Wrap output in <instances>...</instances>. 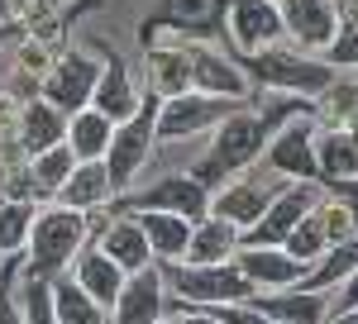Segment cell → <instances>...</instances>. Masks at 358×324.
Masks as SVG:
<instances>
[{
    "label": "cell",
    "instance_id": "277c9868",
    "mask_svg": "<svg viewBox=\"0 0 358 324\" xmlns=\"http://www.w3.org/2000/svg\"><path fill=\"white\" fill-rule=\"evenodd\" d=\"M163 281L177 291V300L187 310H224V305H248L253 300V286L244 281V272L234 263H220V267H187V263H177L172 272H163Z\"/></svg>",
    "mask_w": 358,
    "mask_h": 324
},
{
    "label": "cell",
    "instance_id": "e0dca14e",
    "mask_svg": "<svg viewBox=\"0 0 358 324\" xmlns=\"http://www.w3.org/2000/svg\"><path fill=\"white\" fill-rule=\"evenodd\" d=\"M253 310L268 315L273 324H330V300L320 291H301V286L263 291V296H253Z\"/></svg>",
    "mask_w": 358,
    "mask_h": 324
},
{
    "label": "cell",
    "instance_id": "4fadbf2b",
    "mask_svg": "<svg viewBox=\"0 0 358 324\" xmlns=\"http://www.w3.org/2000/svg\"><path fill=\"white\" fill-rule=\"evenodd\" d=\"M229 38L248 53H263V48H273L277 38L287 34L282 29V10H277V0H229Z\"/></svg>",
    "mask_w": 358,
    "mask_h": 324
},
{
    "label": "cell",
    "instance_id": "2e32d148",
    "mask_svg": "<svg viewBox=\"0 0 358 324\" xmlns=\"http://www.w3.org/2000/svg\"><path fill=\"white\" fill-rule=\"evenodd\" d=\"M96 81H101V67L91 62L86 53H72L62 67L53 72V81H48V105L62 115H82L86 101H91V91H96Z\"/></svg>",
    "mask_w": 358,
    "mask_h": 324
},
{
    "label": "cell",
    "instance_id": "30bf717a",
    "mask_svg": "<svg viewBox=\"0 0 358 324\" xmlns=\"http://www.w3.org/2000/svg\"><path fill=\"white\" fill-rule=\"evenodd\" d=\"M224 0H158V10L148 15V24L138 29V38L143 43H153V34H192V38H210V34H220L224 20H220Z\"/></svg>",
    "mask_w": 358,
    "mask_h": 324
},
{
    "label": "cell",
    "instance_id": "836d02e7",
    "mask_svg": "<svg viewBox=\"0 0 358 324\" xmlns=\"http://www.w3.org/2000/svg\"><path fill=\"white\" fill-rule=\"evenodd\" d=\"M325 62H330L334 72H339V67H358V29L339 24V34H334V43L325 48Z\"/></svg>",
    "mask_w": 358,
    "mask_h": 324
},
{
    "label": "cell",
    "instance_id": "f1b7e54d",
    "mask_svg": "<svg viewBox=\"0 0 358 324\" xmlns=\"http://www.w3.org/2000/svg\"><path fill=\"white\" fill-rule=\"evenodd\" d=\"M57 143H67V124H62V115L53 105H29L24 110V148L38 158V153H48Z\"/></svg>",
    "mask_w": 358,
    "mask_h": 324
},
{
    "label": "cell",
    "instance_id": "603a6c76",
    "mask_svg": "<svg viewBox=\"0 0 358 324\" xmlns=\"http://www.w3.org/2000/svg\"><path fill=\"white\" fill-rule=\"evenodd\" d=\"M239 253V229L229 219H201L192 229V248H187V267H220V263H234Z\"/></svg>",
    "mask_w": 358,
    "mask_h": 324
},
{
    "label": "cell",
    "instance_id": "4dcf8cb0",
    "mask_svg": "<svg viewBox=\"0 0 358 324\" xmlns=\"http://www.w3.org/2000/svg\"><path fill=\"white\" fill-rule=\"evenodd\" d=\"M15 305H20L24 324H57V310H53V281H43V277H29V272H24Z\"/></svg>",
    "mask_w": 358,
    "mask_h": 324
},
{
    "label": "cell",
    "instance_id": "ac0fdd59",
    "mask_svg": "<svg viewBox=\"0 0 358 324\" xmlns=\"http://www.w3.org/2000/svg\"><path fill=\"white\" fill-rule=\"evenodd\" d=\"M163 272L148 267L138 272V277H129L124 281V291H120V300H115V320L110 324H158L163 320Z\"/></svg>",
    "mask_w": 358,
    "mask_h": 324
},
{
    "label": "cell",
    "instance_id": "9a60e30c",
    "mask_svg": "<svg viewBox=\"0 0 358 324\" xmlns=\"http://www.w3.org/2000/svg\"><path fill=\"white\" fill-rule=\"evenodd\" d=\"M192 91L215 96V101H248V96H253V81L244 77L239 62L210 53V48H196V57H192Z\"/></svg>",
    "mask_w": 358,
    "mask_h": 324
},
{
    "label": "cell",
    "instance_id": "d6986e66",
    "mask_svg": "<svg viewBox=\"0 0 358 324\" xmlns=\"http://www.w3.org/2000/svg\"><path fill=\"white\" fill-rule=\"evenodd\" d=\"M96 248H101V253H106V258H110V263L124 272V277H138V272L153 267L148 239H143V229H138V219H134V215H120L115 224H106Z\"/></svg>",
    "mask_w": 358,
    "mask_h": 324
},
{
    "label": "cell",
    "instance_id": "4316f807",
    "mask_svg": "<svg viewBox=\"0 0 358 324\" xmlns=\"http://www.w3.org/2000/svg\"><path fill=\"white\" fill-rule=\"evenodd\" d=\"M192 57L196 53H182V48H153L148 53V77H153V91L163 101L192 91Z\"/></svg>",
    "mask_w": 358,
    "mask_h": 324
},
{
    "label": "cell",
    "instance_id": "f35d334b",
    "mask_svg": "<svg viewBox=\"0 0 358 324\" xmlns=\"http://www.w3.org/2000/svg\"><path fill=\"white\" fill-rule=\"evenodd\" d=\"M330 324H358V310H344V315H330Z\"/></svg>",
    "mask_w": 358,
    "mask_h": 324
},
{
    "label": "cell",
    "instance_id": "ab89813d",
    "mask_svg": "<svg viewBox=\"0 0 358 324\" xmlns=\"http://www.w3.org/2000/svg\"><path fill=\"white\" fill-rule=\"evenodd\" d=\"M158 324H167V320H158Z\"/></svg>",
    "mask_w": 358,
    "mask_h": 324
},
{
    "label": "cell",
    "instance_id": "6da1fadb",
    "mask_svg": "<svg viewBox=\"0 0 358 324\" xmlns=\"http://www.w3.org/2000/svg\"><path fill=\"white\" fill-rule=\"evenodd\" d=\"M296 110H301V105H277V110H268V115H248V110H244V115H229L220 129H215L210 153L192 167V182H196V186H206L210 196L224 191V186H229V177H239L248 162L268 148V134H277V124L296 119Z\"/></svg>",
    "mask_w": 358,
    "mask_h": 324
},
{
    "label": "cell",
    "instance_id": "cb8c5ba5",
    "mask_svg": "<svg viewBox=\"0 0 358 324\" xmlns=\"http://www.w3.org/2000/svg\"><path fill=\"white\" fill-rule=\"evenodd\" d=\"M354 272H358V234L344 239V243H330V248L320 253V263L306 267L301 291H320V296H325V291H339Z\"/></svg>",
    "mask_w": 358,
    "mask_h": 324
},
{
    "label": "cell",
    "instance_id": "74e56055",
    "mask_svg": "<svg viewBox=\"0 0 358 324\" xmlns=\"http://www.w3.org/2000/svg\"><path fill=\"white\" fill-rule=\"evenodd\" d=\"M0 324H24V315H20V305L10 296H0Z\"/></svg>",
    "mask_w": 358,
    "mask_h": 324
},
{
    "label": "cell",
    "instance_id": "7a4b0ae2",
    "mask_svg": "<svg viewBox=\"0 0 358 324\" xmlns=\"http://www.w3.org/2000/svg\"><path fill=\"white\" fill-rule=\"evenodd\" d=\"M24 248H29V277H43V281L67 277V263H77L86 248V215H77V210L34 215Z\"/></svg>",
    "mask_w": 358,
    "mask_h": 324
},
{
    "label": "cell",
    "instance_id": "ba28073f",
    "mask_svg": "<svg viewBox=\"0 0 358 324\" xmlns=\"http://www.w3.org/2000/svg\"><path fill=\"white\" fill-rule=\"evenodd\" d=\"M268 172L273 177H292L306 186H320V158H315V124L296 115L287 119L268 143Z\"/></svg>",
    "mask_w": 358,
    "mask_h": 324
},
{
    "label": "cell",
    "instance_id": "5b68a950",
    "mask_svg": "<svg viewBox=\"0 0 358 324\" xmlns=\"http://www.w3.org/2000/svg\"><path fill=\"white\" fill-rule=\"evenodd\" d=\"M158 110H163V96L153 91V96H143V101H138L134 119L115 124L110 153H106V172H110V186L115 191L134 186L138 167L148 162V153H153V143H158Z\"/></svg>",
    "mask_w": 358,
    "mask_h": 324
},
{
    "label": "cell",
    "instance_id": "52a82bcc",
    "mask_svg": "<svg viewBox=\"0 0 358 324\" xmlns=\"http://www.w3.org/2000/svg\"><path fill=\"white\" fill-rule=\"evenodd\" d=\"M325 196H320V186H306V182H292V186L277 196L273 205L263 210V219L253 224V229H244L239 234V248H282L287 243V234L301 224L315 205H320Z\"/></svg>",
    "mask_w": 358,
    "mask_h": 324
},
{
    "label": "cell",
    "instance_id": "d4e9b609",
    "mask_svg": "<svg viewBox=\"0 0 358 324\" xmlns=\"http://www.w3.org/2000/svg\"><path fill=\"white\" fill-rule=\"evenodd\" d=\"M110 172H106V162H77V172L67 177V186L57 191L62 196V210H77V215H86V210H101L106 200H110Z\"/></svg>",
    "mask_w": 358,
    "mask_h": 324
},
{
    "label": "cell",
    "instance_id": "1f68e13d",
    "mask_svg": "<svg viewBox=\"0 0 358 324\" xmlns=\"http://www.w3.org/2000/svg\"><path fill=\"white\" fill-rule=\"evenodd\" d=\"M282 248H287V253H292L296 263H306V267H310V263H320V253L330 248V239H325V224H320V215L310 210V215H306L301 224H296V229L287 234V243H282Z\"/></svg>",
    "mask_w": 358,
    "mask_h": 324
},
{
    "label": "cell",
    "instance_id": "60d3db41",
    "mask_svg": "<svg viewBox=\"0 0 358 324\" xmlns=\"http://www.w3.org/2000/svg\"><path fill=\"white\" fill-rule=\"evenodd\" d=\"M277 5H282V0H277Z\"/></svg>",
    "mask_w": 358,
    "mask_h": 324
},
{
    "label": "cell",
    "instance_id": "83f0119b",
    "mask_svg": "<svg viewBox=\"0 0 358 324\" xmlns=\"http://www.w3.org/2000/svg\"><path fill=\"white\" fill-rule=\"evenodd\" d=\"M53 310H57V324H110L106 310L86 296L72 277H57L53 281Z\"/></svg>",
    "mask_w": 358,
    "mask_h": 324
},
{
    "label": "cell",
    "instance_id": "f546056e",
    "mask_svg": "<svg viewBox=\"0 0 358 324\" xmlns=\"http://www.w3.org/2000/svg\"><path fill=\"white\" fill-rule=\"evenodd\" d=\"M72 172H77V158L67 153V143H57V148L34 158V186H38V196H57Z\"/></svg>",
    "mask_w": 358,
    "mask_h": 324
},
{
    "label": "cell",
    "instance_id": "5bb4252c",
    "mask_svg": "<svg viewBox=\"0 0 358 324\" xmlns=\"http://www.w3.org/2000/svg\"><path fill=\"white\" fill-rule=\"evenodd\" d=\"M282 29L301 43V48H330L339 34V10L330 0H282Z\"/></svg>",
    "mask_w": 358,
    "mask_h": 324
},
{
    "label": "cell",
    "instance_id": "d590c367",
    "mask_svg": "<svg viewBox=\"0 0 358 324\" xmlns=\"http://www.w3.org/2000/svg\"><path fill=\"white\" fill-rule=\"evenodd\" d=\"M344 310H358V272L339 286V300H334V315H344Z\"/></svg>",
    "mask_w": 358,
    "mask_h": 324
},
{
    "label": "cell",
    "instance_id": "7c38bea8",
    "mask_svg": "<svg viewBox=\"0 0 358 324\" xmlns=\"http://www.w3.org/2000/svg\"><path fill=\"white\" fill-rule=\"evenodd\" d=\"M234 267L244 272L253 296H263V291H292V286L306 281V263H296L287 248H239Z\"/></svg>",
    "mask_w": 358,
    "mask_h": 324
},
{
    "label": "cell",
    "instance_id": "e575fe53",
    "mask_svg": "<svg viewBox=\"0 0 358 324\" xmlns=\"http://www.w3.org/2000/svg\"><path fill=\"white\" fill-rule=\"evenodd\" d=\"M215 320L220 324H273L268 315H258L253 305H224V310H215Z\"/></svg>",
    "mask_w": 358,
    "mask_h": 324
},
{
    "label": "cell",
    "instance_id": "44dd1931",
    "mask_svg": "<svg viewBox=\"0 0 358 324\" xmlns=\"http://www.w3.org/2000/svg\"><path fill=\"white\" fill-rule=\"evenodd\" d=\"M138 96L134 86H129V72H124V62L110 57L106 67H101V81H96V91H91V110L96 115H106L110 124H124V119H134L138 110Z\"/></svg>",
    "mask_w": 358,
    "mask_h": 324
},
{
    "label": "cell",
    "instance_id": "9c48e42d",
    "mask_svg": "<svg viewBox=\"0 0 358 324\" xmlns=\"http://www.w3.org/2000/svg\"><path fill=\"white\" fill-rule=\"evenodd\" d=\"M124 210L129 215H138V210H163V215H182V219H192V224H201V219H210V191L196 186L192 172H177V177H163V182H153L148 191H138Z\"/></svg>",
    "mask_w": 358,
    "mask_h": 324
},
{
    "label": "cell",
    "instance_id": "8d00e7d4",
    "mask_svg": "<svg viewBox=\"0 0 358 324\" xmlns=\"http://www.w3.org/2000/svg\"><path fill=\"white\" fill-rule=\"evenodd\" d=\"M167 324H220V320H215V310H187V305H182V315L167 320Z\"/></svg>",
    "mask_w": 358,
    "mask_h": 324
},
{
    "label": "cell",
    "instance_id": "7402d4cb",
    "mask_svg": "<svg viewBox=\"0 0 358 324\" xmlns=\"http://www.w3.org/2000/svg\"><path fill=\"white\" fill-rule=\"evenodd\" d=\"M72 281H77V286H82L86 296L101 305V310H115V300H120V291H124V281H129V277L115 267V263L106 258V253H101V248H82Z\"/></svg>",
    "mask_w": 358,
    "mask_h": 324
},
{
    "label": "cell",
    "instance_id": "8fae6325",
    "mask_svg": "<svg viewBox=\"0 0 358 324\" xmlns=\"http://www.w3.org/2000/svg\"><path fill=\"white\" fill-rule=\"evenodd\" d=\"M277 196H282V191H277L273 177H239V182L229 177V186L210 196V215L229 219V224L244 234V229H253V224L263 219V210L273 205Z\"/></svg>",
    "mask_w": 358,
    "mask_h": 324
},
{
    "label": "cell",
    "instance_id": "8992f818",
    "mask_svg": "<svg viewBox=\"0 0 358 324\" xmlns=\"http://www.w3.org/2000/svg\"><path fill=\"white\" fill-rule=\"evenodd\" d=\"M239 101H215V96H201V91H182L163 101L158 110V138L163 143H177V138H196L206 129H220L229 115H239Z\"/></svg>",
    "mask_w": 358,
    "mask_h": 324
},
{
    "label": "cell",
    "instance_id": "ffe728a7",
    "mask_svg": "<svg viewBox=\"0 0 358 324\" xmlns=\"http://www.w3.org/2000/svg\"><path fill=\"white\" fill-rule=\"evenodd\" d=\"M138 229H143V239H148V253L158 258V263H187V248H192V219L182 215H163V210H138Z\"/></svg>",
    "mask_w": 358,
    "mask_h": 324
},
{
    "label": "cell",
    "instance_id": "d6a6232c",
    "mask_svg": "<svg viewBox=\"0 0 358 324\" xmlns=\"http://www.w3.org/2000/svg\"><path fill=\"white\" fill-rule=\"evenodd\" d=\"M29 229H34V210L24 200L0 205V253H20L29 243Z\"/></svg>",
    "mask_w": 358,
    "mask_h": 324
},
{
    "label": "cell",
    "instance_id": "484cf974",
    "mask_svg": "<svg viewBox=\"0 0 358 324\" xmlns=\"http://www.w3.org/2000/svg\"><path fill=\"white\" fill-rule=\"evenodd\" d=\"M110 138H115V124L86 105L82 115H72V124H67V153L77 162H106Z\"/></svg>",
    "mask_w": 358,
    "mask_h": 324
},
{
    "label": "cell",
    "instance_id": "3957f363",
    "mask_svg": "<svg viewBox=\"0 0 358 324\" xmlns=\"http://www.w3.org/2000/svg\"><path fill=\"white\" fill-rule=\"evenodd\" d=\"M244 77L268 86V91H292V96H325L334 86V67L320 57H306L296 48H268V53H248Z\"/></svg>",
    "mask_w": 358,
    "mask_h": 324
}]
</instances>
